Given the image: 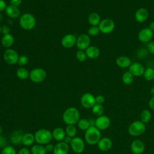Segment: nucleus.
Masks as SVG:
<instances>
[{"label":"nucleus","mask_w":154,"mask_h":154,"mask_svg":"<svg viewBox=\"0 0 154 154\" xmlns=\"http://www.w3.org/2000/svg\"><path fill=\"white\" fill-rule=\"evenodd\" d=\"M30 151L31 154H46L47 153L45 147L38 144L32 145Z\"/></svg>","instance_id":"nucleus-28"},{"label":"nucleus","mask_w":154,"mask_h":154,"mask_svg":"<svg viewBox=\"0 0 154 154\" xmlns=\"http://www.w3.org/2000/svg\"><path fill=\"white\" fill-rule=\"evenodd\" d=\"M7 3L4 0H0V11L5 10L7 8Z\"/></svg>","instance_id":"nucleus-45"},{"label":"nucleus","mask_w":154,"mask_h":154,"mask_svg":"<svg viewBox=\"0 0 154 154\" xmlns=\"http://www.w3.org/2000/svg\"><path fill=\"white\" fill-rule=\"evenodd\" d=\"M95 101L96 103L102 105L105 102V97L102 95H97L95 97Z\"/></svg>","instance_id":"nucleus-40"},{"label":"nucleus","mask_w":154,"mask_h":154,"mask_svg":"<svg viewBox=\"0 0 154 154\" xmlns=\"http://www.w3.org/2000/svg\"><path fill=\"white\" fill-rule=\"evenodd\" d=\"M5 13L10 18L16 19L20 16V10L17 7L9 5L5 9Z\"/></svg>","instance_id":"nucleus-22"},{"label":"nucleus","mask_w":154,"mask_h":154,"mask_svg":"<svg viewBox=\"0 0 154 154\" xmlns=\"http://www.w3.org/2000/svg\"><path fill=\"white\" fill-rule=\"evenodd\" d=\"M34 137L37 144L46 145L51 141L52 134V132L47 129H40L35 132Z\"/></svg>","instance_id":"nucleus-3"},{"label":"nucleus","mask_w":154,"mask_h":154,"mask_svg":"<svg viewBox=\"0 0 154 154\" xmlns=\"http://www.w3.org/2000/svg\"><path fill=\"white\" fill-rule=\"evenodd\" d=\"M131 149L133 154H141L145 149L144 143L140 140H134L131 144Z\"/></svg>","instance_id":"nucleus-16"},{"label":"nucleus","mask_w":154,"mask_h":154,"mask_svg":"<svg viewBox=\"0 0 154 154\" xmlns=\"http://www.w3.org/2000/svg\"><path fill=\"white\" fill-rule=\"evenodd\" d=\"M28 61H29L28 57L26 55H23L19 57L17 63L20 66H25L26 64H28Z\"/></svg>","instance_id":"nucleus-39"},{"label":"nucleus","mask_w":154,"mask_h":154,"mask_svg":"<svg viewBox=\"0 0 154 154\" xmlns=\"http://www.w3.org/2000/svg\"><path fill=\"white\" fill-rule=\"evenodd\" d=\"M63 120L67 125L77 123L80 119V113L75 107H69L63 114Z\"/></svg>","instance_id":"nucleus-1"},{"label":"nucleus","mask_w":154,"mask_h":154,"mask_svg":"<svg viewBox=\"0 0 154 154\" xmlns=\"http://www.w3.org/2000/svg\"><path fill=\"white\" fill-rule=\"evenodd\" d=\"M5 143H6L5 139L3 137L0 136V147H2V146L5 147V146H5Z\"/></svg>","instance_id":"nucleus-49"},{"label":"nucleus","mask_w":154,"mask_h":154,"mask_svg":"<svg viewBox=\"0 0 154 154\" xmlns=\"http://www.w3.org/2000/svg\"><path fill=\"white\" fill-rule=\"evenodd\" d=\"M143 76L146 81H152L154 79V69L149 67L145 69Z\"/></svg>","instance_id":"nucleus-34"},{"label":"nucleus","mask_w":154,"mask_h":154,"mask_svg":"<svg viewBox=\"0 0 154 154\" xmlns=\"http://www.w3.org/2000/svg\"><path fill=\"white\" fill-rule=\"evenodd\" d=\"M72 137H70L69 136H67V135H66V137L63 139V141H64L65 143H66L67 144H70V143L72 141Z\"/></svg>","instance_id":"nucleus-48"},{"label":"nucleus","mask_w":154,"mask_h":154,"mask_svg":"<svg viewBox=\"0 0 154 154\" xmlns=\"http://www.w3.org/2000/svg\"><path fill=\"white\" fill-rule=\"evenodd\" d=\"M46 71L42 68L33 69L29 73V78L33 82L40 83L43 82L46 78Z\"/></svg>","instance_id":"nucleus-6"},{"label":"nucleus","mask_w":154,"mask_h":154,"mask_svg":"<svg viewBox=\"0 0 154 154\" xmlns=\"http://www.w3.org/2000/svg\"><path fill=\"white\" fill-rule=\"evenodd\" d=\"M65 132H66V135L69 136L72 138H73L76 137V135L77 134V129H76V128L75 126V125H69L67 126Z\"/></svg>","instance_id":"nucleus-35"},{"label":"nucleus","mask_w":154,"mask_h":154,"mask_svg":"<svg viewBox=\"0 0 154 154\" xmlns=\"http://www.w3.org/2000/svg\"><path fill=\"white\" fill-rule=\"evenodd\" d=\"M76 37L72 34H68L65 35L61 39V45L66 48H72L76 43Z\"/></svg>","instance_id":"nucleus-14"},{"label":"nucleus","mask_w":154,"mask_h":154,"mask_svg":"<svg viewBox=\"0 0 154 154\" xmlns=\"http://www.w3.org/2000/svg\"><path fill=\"white\" fill-rule=\"evenodd\" d=\"M19 57L17 52L12 49H7L3 55L4 61L10 65H14L17 63Z\"/></svg>","instance_id":"nucleus-8"},{"label":"nucleus","mask_w":154,"mask_h":154,"mask_svg":"<svg viewBox=\"0 0 154 154\" xmlns=\"http://www.w3.org/2000/svg\"><path fill=\"white\" fill-rule=\"evenodd\" d=\"M116 64L121 68H126L129 67L132 63L130 58L126 56L119 57L116 61Z\"/></svg>","instance_id":"nucleus-23"},{"label":"nucleus","mask_w":154,"mask_h":154,"mask_svg":"<svg viewBox=\"0 0 154 154\" xmlns=\"http://www.w3.org/2000/svg\"><path fill=\"white\" fill-rule=\"evenodd\" d=\"M153 36V32L149 28H143L140 31L138 34V40L143 42L146 43L149 42Z\"/></svg>","instance_id":"nucleus-13"},{"label":"nucleus","mask_w":154,"mask_h":154,"mask_svg":"<svg viewBox=\"0 0 154 154\" xmlns=\"http://www.w3.org/2000/svg\"><path fill=\"white\" fill-rule=\"evenodd\" d=\"M35 23V17L30 13H25L20 17L19 25L23 29L31 30L34 28Z\"/></svg>","instance_id":"nucleus-4"},{"label":"nucleus","mask_w":154,"mask_h":154,"mask_svg":"<svg viewBox=\"0 0 154 154\" xmlns=\"http://www.w3.org/2000/svg\"><path fill=\"white\" fill-rule=\"evenodd\" d=\"M90 45V37L85 34H81L76 38V45L79 50L84 51Z\"/></svg>","instance_id":"nucleus-11"},{"label":"nucleus","mask_w":154,"mask_h":154,"mask_svg":"<svg viewBox=\"0 0 154 154\" xmlns=\"http://www.w3.org/2000/svg\"><path fill=\"white\" fill-rule=\"evenodd\" d=\"M150 30H152L153 32L154 31V21H152L150 23L149 27H148Z\"/></svg>","instance_id":"nucleus-50"},{"label":"nucleus","mask_w":154,"mask_h":154,"mask_svg":"<svg viewBox=\"0 0 154 154\" xmlns=\"http://www.w3.org/2000/svg\"><path fill=\"white\" fill-rule=\"evenodd\" d=\"M1 154H16V150L12 146H6L3 147Z\"/></svg>","instance_id":"nucleus-36"},{"label":"nucleus","mask_w":154,"mask_h":154,"mask_svg":"<svg viewBox=\"0 0 154 154\" xmlns=\"http://www.w3.org/2000/svg\"><path fill=\"white\" fill-rule=\"evenodd\" d=\"M45 149L46 150L47 152H53L54 150V145L51 144V143H48L47 144L45 145Z\"/></svg>","instance_id":"nucleus-46"},{"label":"nucleus","mask_w":154,"mask_h":154,"mask_svg":"<svg viewBox=\"0 0 154 154\" xmlns=\"http://www.w3.org/2000/svg\"><path fill=\"white\" fill-rule=\"evenodd\" d=\"M17 76L22 80L26 79L29 77V73L28 71L24 67H20L16 71Z\"/></svg>","instance_id":"nucleus-30"},{"label":"nucleus","mask_w":154,"mask_h":154,"mask_svg":"<svg viewBox=\"0 0 154 154\" xmlns=\"http://www.w3.org/2000/svg\"><path fill=\"white\" fill-rule=\"evenodd\" d=\"M52 138L58 141H62L66 135L65 131L61 128H55L52 131Z\"/></svg>","instance_id":"nucleus-24"},{"label":"nucleus","mask_w":154,"mask_h":154,"mask_svg":"<svg viewBox=\"0 0 154 154\" xmlns=\"http://www.w3.org/2000/svg\"><path fill=\"white\" fill-rule=\"evenodd\" d=\"M98 26L100 32L103 34H109L114 29L115 23L111 19H104L100 21Z\"/></svg>","instance_id":"nucleus-7"},{"label":"nucleus","mask_w":154,"mask_h":154,"mask_svg":"<svg viewBox=\"0 0 154 154\" xmlns=\"http://www.w3.org/2000/svg\"><path fill=\"white\" fill-rule=\"evenodd\" d=\"M69 150V144L64 141H59L54 145L53 154H67Z\"/></svg>","instance_id":"nucleus-18"},{"label":"nucleus","mask_w":154,"mask_h":154,"mask_svg":"<svg viewBox=\"0 0 154 154\" xmlns=\"http://www.w3.org/2000/svg\"><path fill=\"white\" fill-rule=\"evenodd\" d=\"M17 154H31V153L28 149L26 147H23L19 150Z\"/></svg>","instance_id":"nucleus-43"},{"label":"nucleus","mask_w":154,"mask_h":154,"mask_svg":"<svg viewBox=\"0 0 154 154\" xmlns=\"http://www.w3.org/2000/svg\"><path fill=\"white\" fill-rule=\"evenodd\" d=\"M70 145L72 150L76 153H81L85 149L84 141L79 137H75L72 138Z\"/></svg>","instance_id":"nucleus-9"},{"label":"nucleus","mask_w":154,"mask_h":154,"mask_svg":"<svg viewBox=\"0 0 154 154\" xmlns=\"http://www.w3.org/2000/svg\"><path fill=\"white\" fill-rule=\"evenodd\" d=\"M150 94L152 95V96H154V87H152V88H150Z\"/></svg>","instance_id":"nucleus-51"},{"label":"nucleus","mask_w":154,"mask_h":154,"mask_svg":"<svg viewBox=\"0 0 154 154\" xmlns=\"http://www.w3.org/2000/svg\"><path fill=\"white\" fill-rule=\"evenodd\" d=\"M10 29L8 26L3 25L1 27V33H2L3 35L10 34Z\"/></svg>","instance_id":"nucleus-42"},{"label":"nucleus","mask_w":154,"mask_h":154,"mask_svg":"<svg viewBox=\"0 0 154 154\" xmlns=\"http://www.w3.org/2000/svg\"><path fill=\"white\" fill-rule=\"evenodd\" d=\"M98 149L103 152L109 150L112 146V140L108 137H103L100 139L97 144Z\"/></svg>","instance_id":"nucleus-17"},{"label":"nucleus","mask_w":154,"mask_h":154,"mask_svg":"<svg viewBox=\"0 0 154 154\" xmlns=\"http://www.w3.org/2000/svg\"><path fill=\"white\" fill-rule=\"evenodd\" d=\"M1 27H2V26H1V25H0V34L1 33Z\"/></svg>","instance_id":"nucleus-53"},{"label":"nucleus","mask_w":154,"mask_h":154,"mask_svg":"<svg viewBox=\"0 0 154 154\" xmlns=\"http://www.w3.org/2000/svg\"><path fill=\"white\" fill-rule=\"evenodd\" d=\"M84 138L87 144L91 146L97 144L101 138L100 131L95 126H90L85 132Z\"/></svg>","instance_id":"nucleus-2"},{"label":"nucleus","mask_w":154,"mask_h":154,"mask_svg":"<svg viewBox=\"0 0 154 154\" xmlns=\"http://www.w3.org/2000/svg\"><path fill=\"white\" fill-rule=\"evenodd\" d=\"M81 105L87 109L92 108L96 104L95 97L90 93H85L83 94L81 97Z\"/></svg>","instance_id":"nucleus-10"},{"label":"nucleus","mask_w":154,"mask_h":154,"mask_svg":"<svg viewBox=\"0 0 154 154\" xmlns=\"http://www.w3.org/2000/svg\"><path fill=\"white\" fill-rule=\"evenodd\" d=\"M2 128H1V126H0V135H1V133H2Z\"/></svg>","instance_id":"nucleus-52"},{"label":"nucleus","mask_w":154,"mask_h":154,"mask_svg":"<svg viewBox=\"0 0 154 154\" xmlns=\"http://www.w3.org/2000/svg\"><path fill=\"white\" fill-rule=\"evenodd\" d=\"M146 125L141 120H136L132 122L128 127V131L130 135L138 137L144 133Z\"/></svg>","instance_id":"nucleus-5"},{"label":"nucleus","mask_w":154,"mask_h":154,"mask_svg":"<svg viewBox=\"0 0 154 154\" xmlns=\"http://www.w3.org/2000/svg\"><path fill=\"white\" fill-rule=\"evenodd\" d=\"M149 17V12L144 8H140L137 10L135 13V20L140 23L146 21Z\"/></svg>","instance_id":"nucleus-19"},{"label":"nucleus","mask_w":154,"mask_h":154,"mask_svg":"<svg viewBox=\"0 0 154 154\" xmlns=\"http://www.w3.org/2000/svg\"><path fill=\"white\" fill-rule=\"evenodd\" d=\"M149 106L151 109L154 110V96H153L149 101Z\"/></svg>","instance_id":"nucleus-47"},{"label":"nucleus","mask_w":154,"mask_h":154,"mask_svg":"<svg viewBox=\"0 0 154 154\" xmlns=\"http://www.w3.org/2000/svg\"><path fill=\"white\" fill-rule=\"evenodd\" d=\"M147 50L150 54H154V42H151L148 43Z\"/></svg>","instance_id":"nucleus-41"},{"label":"nucleus","mask_w":154,"mask_h":154,"mask_svg":"<svg viewBox=\"0 0 154 154\" xmlns=\"http://www.w3.org/2000/svg\"><path fill=\"white\" fill-rule=\"evenodd\" d=\"M91 109H92L93 114L96 117H99L102 116L104 112V108L102 106V105H100V104L96 103Z\"/></svg>","instance_id":"nucleus-32"},{"label":"nucleus","mask_w":154,"mask_h":154,"mask_svg":"<svg viewBox=\"0 0 154 154\" xmlns=\"http://www.w3.org/2000/svg\"><path fill=\"white\" fill-rule=\"evenodd\" d=\"M23 134H23L21 131H14L10 135V140L11 143L14 145H19L20 144H21Z\"/></svg>","instance_id":"nucleus-21"},{"label":"nucleus","mask_w":154,"mask_h":154,"mask_svg":"<svg viewBox=\"0 0 154 154\" xmlns=\"http://www.w3.org/2000/svg\"><path fill=\"white\" fill-rule=\"evenodd\" d=\"M35 142L34 134L31 133L24 134L22 139V144L25 146H30Z\"/></svg>","instance_id":"nucleus-26"},{"label":"nucleus","mask_w":154,"mask_h":154,"mask_svg":"<svg viewBox=\"0 0 154 154\" xmlns=\"http://www.w3.org/2000/svg\"><path fill=\"white\" fill-rule=\"evenodd\" d=\"M134 77L129 71L126 72L122 76V81L125 85H131L134 81Z\"/></svg>","instance_id":"nucleus-31"},{"label":"nucleus","mask_w":154,"mask_h":154,"mask_svg":"<svg viewBox=\"0 0 154 154\" xmlns=\"http://www.w3.org/2000/svg\"><path fill=\"white\" fill-rule=\"evenodd\" d=\"M77 126L81 131H86L90 126L88 120L85 119H80L77 123Z\"/></svg>","instance_id":"nucleus-33"},{"label":"nucleus","mask_w":154,"mask_h":154,"mask_svg":"<svg viewBox=\"0 0 154 154\" xmlns=\"http://www.w3.org/2000/svg\"><path fill=\"white\" fill-rule=\"evenodd\" d=\"M88 21L91 26H97L101 21L100 17L97 13L93 12L89 14Z\"/></svg>","instance_id":"nucleus-27"},{"label":"nucleus","mask_w":154,"mask_h":154,"mask_svg":"<svg viewBox=\"0 0 154 154\" xmlns=\"http://www.w3.org/2000/svg\"><path fill=\"white\" fill-rule=\"evenodd\" d=\"M14 41V38L13 35L10 33L3 35L1 39V44L3 47L9 48L13 45Z\"/></svg>","instance_id":"nucleus-25"},{"label":"nucleus","mask_w":154,"mask_h":154,"mask_svg":"<svg viewBox=\"0 0 154 154\" xmlns=\"http://www.w3.org/2000/svg\"><path fill=\"white\" fill-rule=\"evenodd\" d=\"M152 118V114L148 109H144L141 112L140 114V120L145 123L149 122Z\"/></svg>","instance_id":"nucleus-29"},{"label":"nucleus","mask_w":154,"mask_h":154,"mask_svg":"<svg viewBox=\"0 0 154 154\" xmlns=\"http://www.w3.org/2000/svg\"><path fill=\"white\" fill-rule=\"evenodd\" d=\"M111 125V120L108 116H101L97 117L95 119V125L94 126L100 131L105 130L109 128Z\"/></svg>","instance_id":"nucleus-12"},{"label":"nucleus","mask_w":154,"mask_h":154,"mask_svg":"<svg viewBox=\"0 0 154 154\" xmlns=\"http://www.w3.org/2000/svg\"><path fill=\"white\" fill-rule=\"evenodd\" d=\"M85 52L87 57L91 59L97 58L100 54L99 48L95 46H90L85 50Z\"/></svg>","instance_id":"nucleus-20"},{"label":"nucleus","mask_w":154,"mask_h":154,"mask_svg":"<svg viewBox=\"0 0 154 154\" xmlns=\"http://www.w3.org/2000/svg\"><path fill=\"white\" fill-rule=\"evenodd\" d=\"M100 32V29L98 26H91L88 30V33L90 36H96Z\"/></svg>","instance_id":"nucleus-38"},{"label":"nucleus","mask_w":154,"mask_h":154,"mask_svg":"<svg viewBox=\"0 0 154 154\" xmlns=\"http://www.w3.org/2000/svg\"><path fill=\"white\" fill-rule=\"evenodd\" d=\"M145 69L143 65L140 63H132L129 66V72L134 76L139 77L143 75Z\"/></svg>","instance_id":"nucleus-15"},{"label":"nucleus","mask_w":154,"mask_h":154,"mask_svg":"<svg viewBox=\"0 0 154 154\" xmlns=\"http://www.w3.org/2000/svg\"><path fill=\"white\" fill-rule=\"evenodd\" d=\"M76 57L77 60L79 61V62H84L86 60L87 58V55L85 52L84 51H81V50H78L76 52Z\"/></svg>","instance_id":"nucleus-37"},{"label":"nucleus","mask_w":154,"mask_h":154,"mask_svg":"<svg viewBox=\"0 0 154 154\" xmlns=\"http://www.w3.org/2000/svg\"><path fill=\"white\" fill-rule=\"evenodd\" d=\"M22 0H10V5L14 6V7H18L22 4Z\"/></svg>","instance_id":"nucleus-44"}]
</instances>
